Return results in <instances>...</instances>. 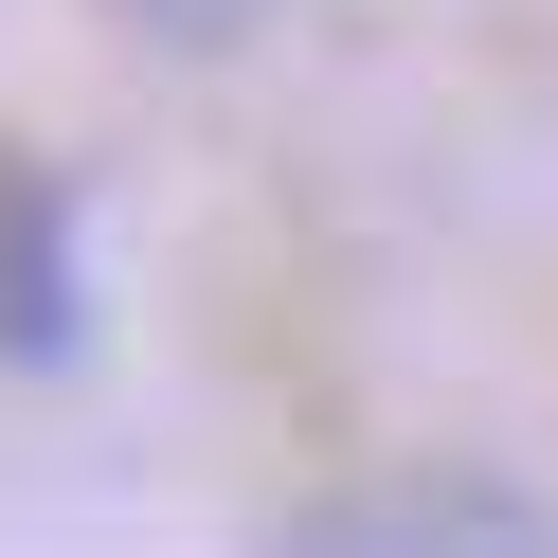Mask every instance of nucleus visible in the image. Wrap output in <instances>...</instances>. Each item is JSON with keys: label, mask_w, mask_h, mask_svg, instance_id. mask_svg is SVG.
Returning a JSON list of instances; mask_svg holds the SVG:
<instances>
[{"label": "nucleus", "mask_w": 558, "mask_h": 558, "mask_svg": "<svg viewBox=\"0 0 558 558\" xmlns=\"http://www.w3.org/2000/svg\"><path fill=\"white\" fill-rule=\"evenodd\" d=\"M289 558H558V522L486 469H397V486H342V505L289 522Z\"/></svg>", "instance_id": "f257e3e1"}]
</instances>
